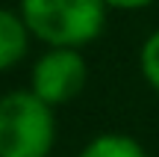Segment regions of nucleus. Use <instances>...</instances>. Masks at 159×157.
<instances>
[{
	"mask_svg": "<svg viewBox=\"0 0 159 157\" xmlns=\"http://www.w3.org/2000/svg\"><path fill=\"white\" fill-rule=\"evenodd\" d=\"M139 62H142V74H144V80L150 83V89L159 92V30L150 33L148 42L142 45V56H139Z\"/></svg>",
	"mask_w": 159,
	"mask_h": 157,
	"instance_id": "obj_6",
	"label": "nucleus"
},
{
	"mask_svg": "<svg viewBox=\"0 0 159 157\" xmlns=\"http://www.w3.org/2000/svg\"><path fill=\"white\" fill-rule=\"evenodd\" d=\"M56 142V119L33 89L0 98V157H47Z\"/></svg>",
	"mask_w": 159,
	"mask_h": 157,
	"instance_id": "obj_1",
	"label": "nucleus"
},
{
	"mask_svg": "<svg viewBox=\"0 0 159 157\" xmlns=\"http://www.w3.org/2000/svg\"><path fill=\"white\" fill-rule=\"evenodd\" d=\"M80 157H148V151L127 134H100L80 151Z\"/></svg>",
	"mask_w": 159,
	"mask_h": 157,
	"instance_id": "obj_5",
	"label": "nucleus"
},
{
	"mask_svg": "<svg viewBox=\"0 0 159 157\" xmlns=\"http://www.w3.org/2000/svg\"><path fill=\"white\" fill-rule=\"evenodd\" d=\"M106 0H24V24L53 47H77L97 39Z\"/></svg>",
	"mask_w": 159,
	"mask_h": 157,
	"instance_id": "obj_2",
	"label": "nucleus"
},
{
	"mask_svg": "<svg viewBox=\"0 0 159 157\" xmlns=\"http://www.w3.org/2000/svg\"><path fill=\"white\" fill-rule=\"evenodd\" d=\"M85 59L74 47H53L35 62L33 68V92L44 101L47 107L68 104L77 98L85 86Z\"/></svg>",
	"mask_w": 159,
	"mask_h": 157,
	"instance_id": "obj_3",
	"label": "nucleus"
},
{
	"mask_svg": "<svg viewBox=\"0 0 159 157\" xmlns=\"http://www.w3.org/2000/svg\"><path fill=\"white\" fill-rule=\"evenodd\" d=\"M27 24L12 12L0 9V71L12 68L27 53Z\"/></svg>",
	"mask_w": 159,
	"mask_h": 157,
	"instance_id": "obj_4",
	"label": "nucleus"
},
{
	"mask_svg": "<svg viewBox=\"0 0 159 157\" xmlns=\"http://www.w3.org/2000/svg\"><path fill=\"white\" fill-rule=\"evenodd\" d=\"M150 0H106V6H115V9H142Z\"/></svg>",
	"mask_w": 159,
	"mask_h": 157,
	"instance_id": "obj_7",
	"label": "nucleus"
}]
</instances>
